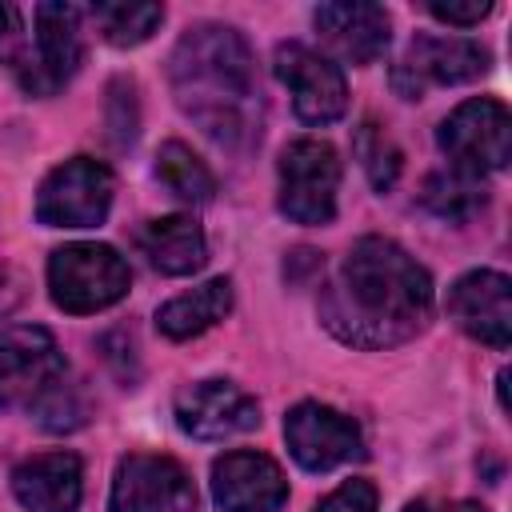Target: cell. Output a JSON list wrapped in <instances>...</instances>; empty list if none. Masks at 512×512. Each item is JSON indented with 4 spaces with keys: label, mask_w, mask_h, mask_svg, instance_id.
I'll list each match as a JSON object with an SVG mask.
<instances>
[{
    "label": "cell",
    "mask_w": 512,
    "mask_h": 512,
    "mask_svg": "<svg viewBox=\"0 0 512 512\" xmlns=\"http://www.w3.org/2000/svg\"><path fill=\"white\" fill-rule=\"evenodd\" d=\"M432 276L388 236H360L320 288L324 328L352 348H392L432 320Z\"/></svg>",
    "instance_id": "1"
},
{
    "label": "cell",
    "mask_w": 512,
    "mask_h": 512,
    "mask_svg": "<svg viewBox=\"0 0 512 512\" xmlns=\"http://www.w3.org/2000/svg\"><path fill=\"white\" fill-rule=\"evenodd\" d=\"M168 80L184 116L220 148H248L260 140V80L248 40L228 24H192L168 60Z\"/></svg>",
    "instance_id": "2"
},
{
    "label": "cell",
    "mask_w": 512,
    "mask_h": 512,
    "mask_svg": "<svg viewBox=\"0 0 512 512\" xmlns=\"http://www.w3.org/2000/svg\"><path fill=\"white\" fill-rule=\"evenodd\" d=\"M132 272L124 256L108 244H64L48 260V292L56 308L72 316H88L100 308H112L128 296Z\"/></svg>",
    "instance_id": "3"
},
{
    "label": "cell",
    "mask_w": 512,
    "mask_h": 512,
    "mask_svg": "<svg viewBox=\"0 0 512 512\" xmlns=\"http://www.w3.org/2000/svg\"><path fill=\"white\" fill-rule=\"evenodd\" d=\"M32 20H36L32 44H24L12 72H16V84L28 96H52L76 76L80 60H84V36H80L84 8H76V4H36Z\"/></svg>",
    "instance_id": "4"
},
{
    "label": "cell",
    "mask_w": 512,
    "mask_h": 512,
    "mask_svg": "<svg viewBox=\"0 0 512 512\" xmlns=\"http://www.w3.org/2000/svg\"><path fill=\"white\" fill-rule=\"evenodd\" d=\"M436 144L456 172H468V176L500 172L512 160V116L492 96L464 100L436 128Z\"/></svg>",
    "instance_id": "5"
},
{
    "label": "cell",
    "mask_w": 512,
    "mask_h": 512,
    "mask_svg": "<svg viewBox=\"0 0 512 512\" xmlns=\"http://www.w3.org/2000/svg\"><path fill=\"white\" fill-rule=\"evenodd\" d=\"M340 156L328 140L304 136L280 152V212L292 224H328L336 216Z\"/></svg>",
    "instance_id": "6"
},
{
    "label": "cell",
    "mask_w": 512,
    "mask_h": 512,
    "mask_svg": "<svg viewBox=\"0 0 512 512\" xmlns=\"http://www.w3.org/2000/svg\"><path fill=\"white\" fill-rule=\"evenodd\" d=\"M116 180L92 156L56 164L36 192V220L48 228H96L112 208Z\"/></svg>",
    "instance_id": "7"
},
{
    "label": "cell",
    "mask_w": 512,
    "mask_h": 512,
    "mask_svg": "<svg viewBox=\"0 0 512 512\" xmlns=\"http://www.w3.org/2000/svg\"><path fill=\"white\" fill-rule=\"evenodd\" d=\"M272 72L288 88L292 108H296V116L304 124H332V120L344 116V108H348L344 72L328 56H320L316 48H308L300 40L276 44Z\"/></svg>",
    "instance_id": "8"
},
{
    "label": "cell",
    "mask_w": 512,
    "mask_h": 512,
    "mask_svg": "<svg viewBox=\"0 0 512 512\" xmlns=\"http://www.w3.org/2000/svg\"><path fill=\"white\" fill-rule=\"evenodd\" d=\"M108 512H196L192 476L172 456L132 452L116 464Z\"/></svg>",
    "instance_id": "9"
},
{
    "label": "cell",
    "mask_w": 512,
    "mask_h": 512,
    "mask_svg": "<svg viewBox=\"0 0 512 512\" xmlns=\"http://www.w3.org/2000/svg\"><path fill=\"white\" fill-rule=\"evenodd\" d=\"M488 64V48L468 36H412L408 56L392 72V84L404 100H420L424 84H468L480 80Z\"/></svg>",
    "instance_id": "10"
},
{
    "label": "cell",
    "mask_w": 512,
    "mask_h": 512,
    "mask_svg": "<svg viewBox=\"0 0 512 512\" xmlns=\"http://www.w3.org/2000/svg\"><path fill=\"white\" fill-rule=\"evenodd\" d=\"M284 440H288L292 460L308 472H328V468H340L364 456L356 420L316 400H304L284 416Z\"/></svg>",
    "instance_id": "11"
},
{
    "label": "cell",
    "mask_w": 512,
    "mask_h": 512,
    "mask_svg": "<svg viewBox=\"0 0 512 512\" xmlns=\"http://www.w3.org/2000/svg\"><path fill=\"white\" fill-rule=\"evenodd\" d=\"M64 376V356L48 328H0V408L28 404Z\"/></svg>",
    "instance_id": "12"
},
{
    "label": "cell",
    "mask_w": 512,
    "mask_h": 512,
    "mask_svg": "<svg viewBox=\"0 0 512 512\" xmlns=\"http://www.w3.org/2000/svg\"><path fill=\"white\" fill-rule=\"evenodd\" d=\"M176 424L196 440H228L260 424V404L232 380H196L176 392Z\"/></svg>",
    "instance_id": "13"
},
{
    "label": "cell",
    "mask_w": 512,
    "mask_h": 512,
    "mask_svg": "<svg viewBox=\"0 0 512 512\" xmlns=\"http://www.w3.org/2000/svg\"><path fill=\"white\" fill-rule=\"evenodd\" d=\"M448 316L472 340H480L488 348H508L512 344V284H508V276L492 272V268L464 272L448 292Z\"/></svg>",
    "instance_id": "14"
},
{
    "label": "cell",
    "mask_w": 512,
    "mask_h": 512,
    "mask_svg": "<svg viewBox=\"0 0 512 512\" xmlns=\"http://www.w3.org/2000/svg\"><path fill=\"white\" fill-rule=\"evenodd\" d=\"M212 500L220 512H276L288 500V480L264 452H224L212 464Z\"/></svg>",
    "instance_id": "15"
},
{
    "label": "cell",
    "mask_w": 512,
    "mask_h": 512,
    "mask_svg": "<svg viewBox=\"0 0 512 512\" xmlns=\"http://www.w3.org/2000/svg\"><path fill=\"white\" fill-rule=\"evenodd\" d=\"M316 32L324 36V44L348 60V64H376L392 40V20L380 4H364V0H340V4H320L312 12Z\"/></svg>",
    "instance_id": "16"
},
{
    "label": "cell",
    "mask_w": 512,
    "mask_h": 512,
    "mask_svg": "<svg viewBox=\"0 0 512 512\" xmlns=\"http://www.w3.org/2000/svg\"><path fill=\"white\" fill-rule=\"evenodd\" d=\"M12 492L28 512H76L84 492L80 456L44 452L12 468Z\"/></svg>",
    "instance_id": "17"
},
{
    "label": "cell",
    "mask_w": 512,
    "mask_h": 512,
    "mask_svg": "<svg viewBox=\"0 0 512 512\" xmlns=\"http://www.w3.org/2000/svg\"><path fill=\"white\" fill-rule=\"evenodd\" d=\"M136 248L164 276H192L208 260V240L192 216H160L136 228Z\"/></svg>",
    "instance_id": "18"
},
{
    "label": "cell",
    "mask_w": 512,
    "mask_h": 512,
    "mask_svg": "<svg viewBox=\"0 0 512 512\" xmlns=\"http://www.w3.org/2000/svg\"><path fill=\"white\" fill-rule=\"evenodd\" d=\"M228 312H232V280L216 276V280H208V284H200L192 292H180L168 304H160L156 328L168 340H192V336L208 332L212 324H220Z\"/></svg>",
    "instance_id": "19"
},
{
    "label": "cell",
    "mask_w": 512,
    "mask_h": 512,
    "mask_svg": "<svg viewBox=\"0 0 512 512\" xmlns=\"http://www.w3.org/2000/svg\"><path fill=\"white\" fill-rule=\"evenodd\" d=\"M156 176H160V184H164L172 196H180L184 204H208V200L216 196V176H212V168H208L188 144H180V140L160 144V152H156Z\"/></svg>",
    "instance_id": "20"
},
{
    "label": "cell",
    "mask_w": 512,
    "mask_h": 512,
    "mask_svg": "<svg viewBox=\"0 0 512 512\" xmlns=\"http://www.w3.org/2000/svg\"><path fill=\"white\" fill-rule=\"evenodd\" d=\"M484 200H488V196H484L480 176H468V172H456V168L432 172V176L424 180V188H420V204H424L428 212H436L440 220H452V224L476 216V212L484 208Z\"/></svg>",
    "instance_id": "21"
},
{
    "label": "cell",
    "mask_w": 512,
    "mask_h": 512,
    "mask_svg": "<svg viewBox=\"0 0 512 512\" xmlns=\"http://www.w3.org/2000/svg\"><path fill=\"white\" fill-rule=\"evenodd\" d=\"M92 20L100 24L108 44L136 48L164 24V4H96Z\"/></svg>",
    "instance_id": "22"
},
{
    "label": "cell",
    "mask_w": 512,
    "mask_h": 512,
    "mask_svg": "<svg viewBox=\"0 0 512 512\" xmlns=\"http://www.w3.org/2000/svg\"><path fill=\"white\" fill-rule=\"evenodd\" d=\"M352 152H356V160H360V168H364V176H368V184H372L376 192H388V188L400 180L404 156H400L396 140H392L376 120H364V124L356 128Z\"/></svg>",
    "instance_id": "23"
},
{
    "label": "cell",
    "mask_w": 512,
    "mask_h": 512,
    "mask_svg": "<svg viewBox=\"0 0 512 512\" xmlns=\"http://www.w3.org/2000/svg\"><path fill=\"white\" fill-rule=\"evenodd\" d=\"M32 412H36V420H40L44 428H52V432L76 428V424H80V416H84V412H80V404H76V396H72V388L64 384V376L32 400Z\"/></svg>",
    "instance_id": "24"
},
{
    "label": "cell",
    "mask_w": 512,
    "mask_h": 512,
    "mask_svg": "<svg viewBox=\"0 0 512 512\" xmlns=\"http://www.w3.org/2000/svg\"><path fill=\"white\" fill-rule=\"evenodd\" d=\"M136 88L132 80H112L108 88V128L116 136V144H128L136 136Z\"/></svg>",
    "instance_id": "25"
},
{
    "label": "cell",
    "mask_w": 512,
    "mask_h": 512,
    "mask_svg": "<svg viewBox=\"0 0 512 512\" xmlns=\"http://www.w3.org/2000/svg\"><path fill=\"white\" fill-rule=\"evenodd\" d=\"M316 512H376V484L372 480H344L336 492H328Z\"/></svg>",
    "instance_id": "26"
},
{
    "label": "cell",
    "mask_w": 512,
    "mask_h": 512,
    "mask_svg": "<svg viewBox=\"0 0 512 512\" xmlns=\"http://www.w3.org/2000/svg\"><path fill=\"white\" fill-rule=\"evenodd\" d=\"M424 8H428L436 20H444V24L472 28V24H480V20L492 12V0H428Z\"/></svg>",
    "instance_id": "27"
},
{
    "label": "cell",
    "mask_w": 512,
    "mask_h": 512,
    "mask_svg": "<svg viewBox=\"0 0 512 512\" xmlns=\"http://www.w3.org/2000/svg\"><path fill=\"white\" fill-rule=\"evenodd\" d=\"M24 44V12L16 4H0V64L16 68Z\"/></svg>",
    "instance_id": "28"
},
{
    "label": "cell",
    "mask_w": 512,
    "mask_h": 512,
    "mask_svg": "<svg viewBox=\"0 0 512 512\" xmlns=\"http://www.w3.org/2000/svg\"><path fill=\"white\" fill-rule=\"evenodd\" d=\"M24 300V276L12 264H0V316H8Z\"/></svg>",
    "instance_id": "29"
},
{
    "label": "cell",
    "mask_w": 512,
    "mask_h": 512,
    "mask_svg": "<svg viewBox=\"0 0 512 512\" xmlns=\"http://www.w3.org/2000/svg\"><path fill=\"white\" fill-rule=\"evenodd\" d=\"M444 512H488V508L476 504V500H460V504H452V508H444Z\"/></svg>",
    "instance_id": "30"
},
{
    "label": "cell",
    "mask_w": 512,
    "mask_h": 512,
    "mask_svg": "<svg viewBox=\"0 0 512 512\" xmlns=\"http://www.w3.org/2000/svg\"><path fill=\"white\" fill-rule=\"evenodd\" d=\"M404 512H436V508H432V504H428V500H412V504H408V508H404Z\"/></svg>",
    "instance_id": "31"
}]
</instances>
